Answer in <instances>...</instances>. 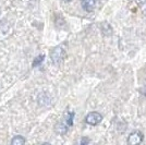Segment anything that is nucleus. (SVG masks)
<instances>
[{
    "label": "nucleus",
    "mask_w": 146,
    "mask_h": 145,
    "mask_svg": "<svg viewBox=\"0 0 146 145\" xmlns=\"http://www.w3.org/2000/svg\"><path fill=\"white\" fill-rule=\"evenodd\" d=\"M143 140H144V134L136 130L133 132L130 133V135L128 136L127 140V144L128 145H141L143 143Z\"/></svg>",
    "instance_id": "3"
},
{
    "label": "nucleus",
    "mask_w": 146,
    "mask_h": 145,
    "mask_svg": "<svg viewBox=\"0 0 146 145\" xmlns=\"http://www.w3.org/2000/svg\"><path fill=\"white\" fill-rule=\"evenodd\" d=\"M103 121V116L100 115L97 111H93L90 112L85 117V122L90 126H97Z\"/></svg>",
    "instance_id": "4"
},
{
    "label": "nucleus",
    "mask_w": 146,
    "mask_h": 145,
    "mask_svg": "<svg viewBox=\"0 0 146 145\" xmlns=\"http://www.w3.org/2000/svg\"><path fill=\"white\" fill-rule=\"evenodd\" d=\"M98 2H99V0H82L81 5L86 12H92L96 9V7L98 6Z\"/></svg>",
    "instance_id": "5"
},
{
    "label": "nucleus",
    "mask_w": 146,
    "mask_h": 145,
    "mask_svg": "<svg viewBox=\"0 0 146 145\" xmlns=\"http://www.w3.org/2000/svg\"><path fill=\"white\" fill-rule=\"evenodd\" d=\"M90 144V139L88 138H82L81 142H80V145H88Z\"/></svg>",
    "instance_id": "9"
},
{
    "label": "nucleus",
    "mask_w": 146,
    "mask_h": 145,
    "mask_svg": "<svg viewBox=\"0 0 146 145\" xmlns=\"http://www.w3.org/2000/svg\"><path fill=\"white\" fill-rule=\"evenodd\" d=\"M11 145H25V139L22 135H15L11 140Z\"/></svg>",
    "instance_id": "7"
},
{
    "label": "nucleus",
    "mask_w": 146,
    "mask_h": 145,
    "mask_svg": "<svg viewBox=\"0 0 146 145\" xmlns=\"http://www.w3.org/2000/svg\"><path fill=\"white\" fill-rule=\"evenodd\" d=\"M44 59H45V56H44V55H40V56L36 57V58H35V60H34V62H33V67H34V68L39 67L42 63H43Z\"/></svg>",
    "instance_id": "8"
},
{
    "label": "nucleus",
    "mask_w": 146,
    "mask_h": 145,
    "mask_svg": "<svg viewBox=\"0 0 146 145\" xmlns=\"http://www.w3.org/2000/svg\"><path fill=\"white\" fill-rule=\"evenodd\" d=\"M74 116H75L74 111H69V112H67V115L64 117L63 121L59 124L58 130H57L59 132V134H66L68 132V130L72 127L73 121H74Z\"/></svg>",
    "instance_id": "2"
},
{
    "label": "nucleus",
    "mask_w": 146,
    "mask_h": 145,
    "mask_svg": "<svg viewBox=\"0 0 146 145\" xmlns=\"http://www.w3.org/2000/svg\"><path fill=\"white\" fill-rule=\"evenodd\" d=\"M102 32H103V34L105 35V36H111L112 33H113L112 27L110 26V24L106 23V22L102 24Z\"/></svg>",
    "instance_id": "6"
},
{
    "label": "nucleus",
    "mask_w": 146,
    "mask_h": 145,
    "mask_svg": "<svg viewBox=\"0 0 146 145\" xmlns=\"http://www.w3.org/2000/svg\"><path fill=\"white\" fill-rule=\"evenodd\" d=\"M40 145H51V144L48 143V142H45V143H43V144H40Z\"/></svg>",
    "instance_id": "10"
},
{
    "label": "nucleus",
    "mask_w": 146,
    "mask_h": 145,
    "mask_svg": "<svg viewBox=\"0 0 146 145\" xmlns=\"http://www.w3.org/2000/svg\"><path fill=\"white\" fill-rule=\"evenodd\" d=\"M145 15H146V12H145Z\"/></svg>",
    "instance_id": "12"
},
{
    "label": "nucleus",
    "mask_w": 146,
    "mask_h": 145,
    "mask_svg": "<svg viewBox=\"0 0 146 145\" xmlns=\"http://www.w3.org/2000/svg\"><path fill=\"white\" fill-rule=\"evenodd\" d=\"M66 48L63 46H57L50 51V60L54 65H60L66 58Z\"/></svg>",
    "instance_id": "1"
},
{
    "label": "nucleus",
    "mask_w": 146,
    "mask_h": 145,
    "mask_svg": "<svg viewBox=\"0 0 146 145\" xmlns=\"http://www.w3.org/2000/svg\"><path fill=\"white\" fill-rule=\"evenodd\" d=\"M63 1H67V2H70V1H71V0H63Z\"/></svg>",
    "instance_id": "11"
}]
</instances>
